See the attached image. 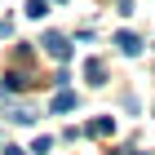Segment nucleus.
<instances>
[{"instance_id":"f03ea898","label":"nucleus","mask_w":155,"mask_h":155,"mask_svg":"<svg viewBox=\"0 0 155 155\" xmlns=\"http://www.w3.org/2000/svg\"><path fill=\"white\" fill-rule=\"evenodd\" d=\"M115 45H120V53H129V58L142 53V36H137V31H115Z\"/></svg>"},{"instance_id":"39448f33","label":"nucleus","mask_w":155,"mask_h":155,"mask_svg":"<svg viewBox=\"0 0 155 155\" xmlns=\"http://www.w3.org/2000/svg\"><path fill=\"white\" fill-rule=\"evenodd\" d=\"M89 133H93V137H111V133H115V120H93V124H89Z\"/></svg>"},{"instance_id":"6e6552de","label":"nucleus","mask_w":155,"mask_h":155,"mask_svg":"<svg viewBox=\"0 0 155 155\" xmlns=\"http://www.w3.org/2000/svg\"><path fill=\"white\" fill-rule=\"evenodd\" d=\"M53 151V142H49V137H36V142H31V155H49Z\"/></svg>"},{"instance_id":"f257e3e1","label":"nucleus","mask_w":155,"mask_h":155,"mask_svg":"<svg viewBox=\"0 0 155 155\" xmlns=\"http://www.w3.org/2000/svg\"><path fill=\"white\" fill-rule=\"evenodd\" d=\"M40 45H45V53H49V58H58V62H67V58H71V40L62 36V31H49Z\"/></svg>"},{"instance_id":"423d86ee","label":"nucleus","mask_w":155,"mask_h":155,"mask_svg":"<svg viewBox=\"0 0 155 155\" xmlns=\"http://www.w3.org/2000/svg\"><path fill=\"white\" fill-rule=\"evenodd\" d=\"M22 84H31V80H27V75H18V71H9V75H5V93H18Z\"/></svg>"},{"instance_id":"20e7f679","label":"nucleus","mask_w":155,"mask_h":155,"mask_svg":"<svg viewBox=\"0 0 155 155\" xmlns=\"http://www.w3.org/2000/svg\"><path fill=\"white\" fill-rule=\"evenodd\" d=\"M84 80H89V84H107V67H102L97 58H89V62H84Z\"/></svg>"},{"instance_id":"7ed1b4c3","label":"nucleus","mask_w":155,"mask_h":155,"mask_svg":"<svg viewBox=\"0 0 155 155\" xmlns=\"http://www.w3.org/2000/svg\"><path fill=\"white\" fill-rule=\"evenodd\" d=\"M49 111H53V115L75 111V93H71V89H58V93H53V102H49Z\"/></svg>"},{"instance_id":"9d476101","label":"nucleus","mask_w":155,"mask_h":155,"mask_svg":"<svg viewBox=\"0 0 155 155\" xmlns=\"http://www.w3.org/2000/svg\"><path fill=\"white\" fill-rule=\"evenodd\" d=\"M120 155H146V151H120Z\"/></svg>"},{"instance_id":"1a4fd4ad","label":"nucleus","mask_w":155,"mask_h":155,"mask_svg":"<svg viewBox=\"0 0 155 155\" xmlns=\"http://www.w3.org/2000/svg\"><path fill=\"white\" fill-rule=\"evenodd\" d=\"M5 155H22V146H5Z\"/></svg>"},{"instance_id":"0eeeda50","label":"nucleus","mask_w":155,"mask_h":155,"mask_svg":"<svg viewBox=\"0 0 155 155\" xmlns=\"http://www.w3.org/2000/svg\"><path fill=\"white\" fill-rule=\"evenodd\" d=\"M49 13V0H27V18H45Z\"/></svg>"}]
</instances>
